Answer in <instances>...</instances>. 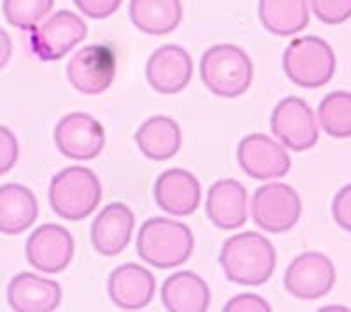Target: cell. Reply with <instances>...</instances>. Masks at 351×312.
Returning a JSON list of instances; mask_svg holds the SVG:
<instances>
[{
  "label": "cell",
  "instance_id": "1",
  "mask_svg": "<svg viewBox=\"0 0 351 312\" xmlns=\"http://www.w3.org/2000/svg\"><path fill=\"white\" fill-rule=\"evenodd\" d=\"M276 249L258 232H243L228 237L219 251V265L225 277L241 286H262L276 270Z\"/></svg>",
  "mask_w": 351,
  "mask_h": 312
},
{
  "label": "cell",
  "instance_id": "2",
  "mask_svg": "<svg viewBox=\"0 0 351 312\" xmlns=\"http://www.w3.org/2000/svg\"><path fill=\"white\" fill-rule=\"evenodd\" d=\"M137 255L152 267L174 268L192 258L195 239L190 226L169 218H152L141 224Z\"/></svg>",
  "mask_w": 351,
  "mask_h": 312
},
{
  "label": "cell",
  "instance_id": "3",
  "mask_svg": "<svg viewBox=\"0 0 351 312\" xmlns=\"http://www.w3.org/2000/svg\"><path fill=\"white\" fill-rule=\"evenodd\" d=\"M48 200L53 212L65 221L86 220L102 200V184L92 168L71 165L55 174Z\"/></svg>",
  "mask_w": 351,
  "mask_h": 312
},
{
  "label": "cell",
  "instance_id": "4",
  "mask_svg": "<svg viewBox=\"0 0 351 312\" xmlns=\"http://www.w3.org/2000/svg\"><path fill=\"white\" fill-rule=\"evenodd\" d=\"M199 68L204 86L221 99H237L252 86L253 62L239 46H213L202 55Z\"/></svg>",
  "mask_w": 351,
  "mask_h": 312
},
{
  "label": "cell",
  "instance_id": "5",
  "mask_svg": "<svg viewBox=\"0 0 351 312\" xmlns=\"http://www.w3.org/2000/svg\"><path fill=\"white\" fill-rule=\"evenodd\" d=\"M337 58L327 40L316 36L297 37L283 53V70L300 88H319L330 83Z\"/></svg>",
  "mask_w": 351,
  "mask_h": 312
},
{
  "label": "cell",
  "instance_id": "6",
  "mask_svg": "<svg viewBox=\"0 0 351 312\" xmlns=\"http://www.w3.org/2000/svg\"><path fill=\"white\" fill-rule=\"evenodd\" d=\"M302 216L300 195L287 183H267L256 188L252 198V218L269 233L290 232Z\"/></svg>",
  "mask_w": 351,
  "mask_h": 312
},
{
  "label": "cell",
  "instance_id": "7",
  "mask_svg": "<svg viewBox=\"0 0 351 312\" xmlns=\"http://www.w3.org/2000/svg\"><path fill=\"white\" fill-rule=\"evenodd\" d=\"M88 27L80 14L58 11L30 30V51L43 62H56L86 39Z\"/></svg>",
  "mask_w": 351,
  "mask_h": 312
},
{
  "label": "cell",
  "instance_id": "8",
  "mask_svg": "<svg viewBox=\"0 0 351 312\" xmlns=\"http://www.w3.org/2000/svg\"><path fill=\"white\" fill-rule=\"evenodd\" d=\"M271 130L276 139L293 153L315 148L319 139L315 111L300 96H287L276 104L271 114Z\"/></svg>",
  "mask_w": 351,
  "mask_h": 312
},
{
  "label": "cell",
  "instance_id": "9",
  "mask_svg": "<svg viewBox=\"0 0 351 312\" xmlns=\"http://www.w3.org/2000/svg\"><path fill=\"white\" fill-rule=\"evenodd\" d=\"M72 88L83 95H100L116 77V55L108 44H88L71 56L65 67Z\"/></svg>",
  "mask_w": 351,
  "mask_h": 312
},
{
  "label": "cell",
  "instance_id": "10",
  "mask_svg": "<svg viewBox=\"0 0 351 312\" xmlns=\"http://www.w3.org/2000/svg\"><path fill=\"white\" fill-rule=\"evenodd\" d=\"M56 149L71 160H93L106 146L104 125L88 112H69L56 123Z\"/></svg>",
  "mask_w": 351,
  "mask_h": 312
},
{
  "label": "cell",
  "instance_id": "11",
  "mask_svg": "<svg viewBox=\"0 0 351 312\" xmlns=\"http://www.w3.org/2000/svg\"><path fill=\"white\" fill-rule=\"evenodd\" d=\"M335 265L327 255L306 251L285 270V289L299 300H316L328 295L335 285Z\"/></svg>",
  "mask_w": 351,
  "mask_h": 312
},
{
  "label": "cell",
  "instance_id": "12",
  "mask_svg": "<svg viewBox=\"0 0 351 312\" xmlns=\"http://www.w3.org/2000/svg\"><path fill=\"white\" fill-rule=\"evenodd\" d=\"M237 161L241 170L255 181L281 179L291 168L290 153L285 146L263 133H250L241 139Z\"/></svg>",
  "mask_w": 351,
  "mask_h": 312
},
{
  "label": "cell",
  "instance_id": "13",
  "mask_svg": "<svg viewBox=\"0 0 351 312\" xmlns=\"http://www.w3.org/2000/svg\"><path fill=\"white\" fill-rule=\"evenodd\" d=\"M74 237L65 226L44 223L37 226L25 244V257L34 268L46 274L64 272L74 258Z\"/></svg>",
  "mask_w": 351,
  "mask_h": 312
},
{
  "label": "cell",
  "instance_id": "14",
  "mask_svg": "<svg viewBox=\"0 0 351 312\" xmlns=\"http://www.w3.org/2000/svg\"><path fill=\"white\" fill-rule=\"evenodd\" d=\"M192 77V56L178 44L160 46L146 64V79L149 86L162 95H176L183 92Z\"/></svg>",
  "mask_w": 351,
  "mask_h": 312
},
{
  "label": "cell",
  "instance_id": "15",
  "mask_svg": "<svg viewBox=\"0 0 351 312\" xmlns=\"http://www.w3.org/2000/svg\"><path fill=\"white\" fill-rule=\"evenodd\" d=\"M136 214L128 205L112 202L97 214L90 229L92 246L102 257H118L130 244Z\"/></svg>",
  "mask_w": 351,
  "mask_h": 312
},
{
  "label": "cell",
  "instance_id": "16",
  "mask_svg": "<svg viewBox=\"0 0 351 312\" xmlns=\"http://www.w3.org/2000/svg\"><path fill=\"white\" fill-rule=\"evenodd\" d=\"M153 195L160 209L172 216H190L199 209L202 198L200 181L190 170L169 168L155 181Z\"/></svg>",
  "mask_w": 351,
  "mask_h": 312
},
{
  "label": "cell",
  "instance_id": "17",
  "mask_svg": "<svg viewBox=\"0 0 351 312\" xmlns=\"http://www.w3.org/2000/svg\"><path fill=\"white\" fill-rule=\"evenodd\" d=\"M156 289V281L146 267L125 263L116 267L108 279V295L121 311L148 307Z\"/></svg>",
  "mask_w": 351,
  "mask_h": 312
},
{
  "label": "cell",
  "instance_id": "18",
  "mask_svg": "<svg viewBox=\"0 0 351 312\" xmlns=\"http://www.w3.org/2000/svg\"><path fill=\"white\" fill-rule=\"evenodd\" d=\"M8 304L16 312H53L62 304V286L32 272H21L9 281Z\"/></svg>",
  "mask_w": 351,
  "mask_h": 312
},
{
  "label": "cell",
  "instance_id": "19",
  "mask_svg": "<svg viewBox=\"0 0 351 312\" xmlns=\"http://www.w3.org/2000/svg\"><path fill=\"white\" fill-rule=\"evenodd\" d=\"M206 216L221 230L241 229L247 221V192L236 179H219L206 196Z\"/></svg>",
  "mask_w": 351,
  "mask_h": 312
},
{
  "label": "cell",
  "instance_id": "20",
  "mask_svg": "<svg viewBox=\"0 0 351 312\" xmlns=\"http://www.w3.org/2000/svg\"><path fill=\"white\" fill-rule=\"evenodd\" d=\"M162 304L169 312H206L211 305V289L195 272L181 270L162 285Z\"/></svg>",
  "mask_w": 351,
  "mask_h": 312
},
{
  "label": "cell",
  "instance_id": "21",
  "mask_svg": "<svg viewBox=\"0 0 351 312\" xmlns=\"http://www.w3.org/2000/svg\"><path fill=\"white\" fill-rule=\"evenodd\" d=\"M39 202L34 192L23 184L0 186V233L20 235L37 221Z\"/></svg>",
  "mask_w": 351,
  "mask_h": 312
},
{
  "label": "cell",
  "instance_id": "22",
  "mask_svg": "<svg viewBox=\"0 0 351 312\" xmlns=\"http://www.w3.org/2000/svg\"><path fill=\"white\" fill-rule=\"evenodd\" d=\"M183 142L178 121L169 116H153L144 121L136 132V144L146 158L153 161L171 160Z\"/></svg>",
  "mask_w": 351,
  "mask_h": 312
},
{
  "label": "cell",
  "instance_id": "23",
  "mask_svg": "<svg viewBox=\"0 0 351 312\" xmlns=\"http://www.w3.org/2000/svg\"><path fill=\"white\" fill-rule=\"evenodd\" d=\"M128 16L134 27L148 36H167L183 20L181 0H130Z\"/></svg>",
  "mask_w": 351,
  "mask_h": 312
},
{
  "label": "cell",
  "instance_id": "24",
  "mask_svg": "<svg viewBox=\"0 0 351 312\" xmlns=\"http://www.w3.org/2000/svg\"><path fill=\"white\" fill-rule=\"evenodd\" d=\"M258 18L267 32L290 37L302 32L309 25L307 0H258Z\"/></svg>",
  "mask_w": 351,
  "mask_h": 312
},
{
  "label": "cell",
  "instance_id": "25",
  "mask_svg": "<svg viewBox=\"0 0 351 312\" xmlns=\"http://www.w3.org/2000/svg\"><path fill=\"white\" fill-rule=\"evenodd\" d=\"M318 123L332 139L351 137V93L332 92L318 105Z\"/></svg>",
  "mask_w": 351,
  "mask_h": 312
},
{
  "label": "cell",
  "instance_id": "26",
  "mask_svg": "<svg viewBox=\"0 0 351 312\" xmlns=\"http://www.w3.org/2000/svg\"><path fill=\"white\" fill-rule=\"evenodd\" d=\"M55 0H4L2 11L11 27L32 30L51 12Z\"/></svg>",
  "mask_w": 351,
  "mask_h": 312
},
{
  "label": "cell",
  "instance_id": "27",
  "mask_svg": "<svg viewBox=\"0 0 351 312\" xmlns=\"http://www.w3.org/2000/svg\"><path fill=\"white\" fill-rule=\"evenodd\" d=\"M315 16L325 25H343L351 18V0H311Z\"/></svg>",
  "mask_w": 351,
  "mask_h": 312
},
{
  "label": "cell",
  "instance_id": "28",
  "mask_svg": "<svg viewBox=\"0 0 351 312\" xmlns=\"http://www.w3.org/2000/svg\"><path fill=\"white\" fill-rule=\"evenodd\" d=\"M18 158H20V144L16 135L8 127L0 125V176L12 170Z\"/></svg>",
  "mask_w": 351,
  "mask_h": 312
},
{
  "label": "cell",
  "instance_id": "29",
  "mask_svg": "<svg viewBox=\"0 0 351 312\" xmlns=\"http://www.w3.org/2000/svg\"><path fill=\"white\" fill-rule=\"evenodd\" d=\"M84 16L92 20H104L120 9L123 0H72Z\"/></svg>",
  "mask_w": 351,
  "mask_h": 312
},
{
  "label": "cell",
  "instance_id": "30",
  "mask_svg": "<svg viewBox=\"0 0 351 312\" xmlns=\"http://www.w3.org/2000/svg\"><path fill=\"white\" fill-rule=\"evenodd\" d=\"M332 218L341 229L351 233V183L335 193L332 200Z\"/></svg>",
  "mask_w": 351,
  "mask_h": 312
},
{
  "label": "cell",
  "instance_id": "31",
  "mask_svg": "<svg viewBox=\"0 0 351 312\" xmlns=\"http://www.w3.org/2000/svg\"><path fill=\"white\" fill-rule=\"evenodd\" d=\"M225 312H269L271 305L255 293H241L225 304Z\"/></svg>",
  "mask_w": 351,
  "mask_h": 312
},
{
  "label": "cell",
  "instance_id": "32",
  "mask_svg": "<svg viewBox=\"0 0 351 312\" xmlns=\"http://www.w3.org/2000/svg\"><path fill=\"white\" fill-rule=\"evenodd\" d=\"M12 56V42L9 34L5 32L4 28L0 27V70L5 68Z\"/></svg>",
  "mask_w": 351,
  "mask_h": 312
}]
</instances>
